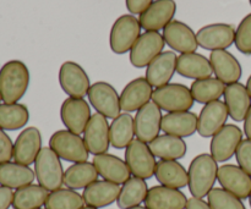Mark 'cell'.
Listing matches in <instances>:
<instances>
[{
	"label": "cell",
	"mask_w": 251,
	"mask_h": 209,
	"mask_svg": "<svg viewBox=\"0 0 251 209\" xmlns=\"http://www.w3.org/2000/svg\"><path fill=\"white\" fill-rule=\"evenodd\" d=\"M29 86V71L26 64L10 60L0 69V95L4 103H17Z\"/></svg>",
	"instance_id": "6da1fadb"
},
{
	"label": "cell",
	"mask_w": 251,
	"mask_h": 209,
	"mask_svg": "<svg viewBox=\"0 0 251 209\" xmlns=\"http://www.w3.org/2000/svg\"><path fill=\"white\" fill-rule=\"evenodd\" d=\"M218 175L217 162L211 154H199L193 159L188 170L189 190L193 197L203 198L211 192Z\"/></svg>",
	"instance_id": "7a4b0ae2"
},
{
	"label": "cell",
	"mask_w": 251,
	"mask_h": 209,
	"mask_svg": "<svg viewBox=\"0 0 251 209\" xmlns=\"http://www.w3.org/2000/svg\"><path fill=\"white\" fill-rule=\"evenodd\" d=\"M64 173L58 154L50 147H43L34 162V174L39 185L49 192L59 190L64 184Z\"/></svg>",
	"instance_id": "3957f363"
},
{
	"label": "cell",
	"mask_w": 251,
	"mask_h": 209,
	"mask_svg": "<svg viewBox=\"0 0 251 209\" xmlns=\"http://www.w3.org/2000/svg\"><path fill=\"white\" fill-rule=\"evenodd\" d=\"M49 147L58 154L59 158L71 163L87 162L90 154L82 137L69 130L54 132L49 139Z\"/></svg>",
	"instance_id": "277c9868"
},
{
	"label": "cell",
	"mask_w": 251,
	"mask_h": 209,
	"mask_svg": "<svg viewBox=\"0 0 251 209\" xmlns=\"http://www.w3.org/2000/svg\"><path fill=\"white\" fill-rule=\"evenodd\" d=\"M152 102L156 103L161 110L178 113L189 112L193 108L195 100L191 94L190 88L181 83H168L153 91Z\"/></svg>",
	"instance_id": "5b68a950"
},
{
	"label": "cell",
	"mask_w": 251,
	"mask_h": 209,
	"mask_svg": "<svg viewBox=\"0 0 251 209\" xmlns=\"http://www.w3.org/2000/svg\"><path fill=\"white\" fill-rule=\"evenodd\" d=\"M141 36V24L134 15H123L113 23L110 29V49L115 54H125L131 50Z\"/></svg>",
	"instance_id": "8992f818"
},
{
	"label": "cell",
	"mask_w": 251,
	"mask_h": 209,
	"mask_svg": "<svg viewBox=\"0 0 251 209\" xmlns=\"http://www.w3.org/2000/svg\"><path fill=\"white\" fill-rule=\"evenodd\" d=\"M125 162L130 173L142 180H149L154 175L157 162L147 143L134 139L125 151Z\"/></svg>",
	"instance_id": "52a82bcc"
},
{
	"label": "cell",
	"mask_w": 251,
	"mask_h": 209,
	"mask_svg": "<svg viewBox=\"0 0 251 209\" xmlns=\"http://www.w3.org/2000/svg\"><path fill=\"white\" fill-rule=\"evenodd\" d=\"M164 44L166 42L159 32L146 31L130 50V63L137 69L146 68L163 51Z\"/></svg>",
	"instance_id": "ba28073f"
},
{
	"label": "cell",
	"mask_w": 251,
	"mask_h": 209,
	"mask_svg": "<svg viewBox=\"0 0 251 209\" xmlns=\"http://www.w3.org/2000/svg\"><path fill=\"white\" fill-rule=\"evenodd\" d=\"M88 100L96 112L109 119L120 115V95L112 85L107 82H96L88 91Z\"/></svg>",
	"instance_id": "9c48e42d"
},
{
	"label": "cell",
	"mask_w": 251,
	"mask_h": 209,
	"mask_svg": "<svg viewBox=\"0 0 251 209\" xmlns=\"http://www.w3.org/2000/svg\"><path fill=\"white\" fill-rule=\"evenodd\" d=\"M60 87L70 98H83L91 88L86 71L74 61H65L59 70Z\"/></svg>",
	"instance_id": "30bf717a"
},
{
	"label": "cell",
	"mask_w": 251,
	"mask_h": 209,
	"mask_svg": "<svg viewBox=\"0 0 251 209\" xmlns=\"http://www.w3.org/2000/svg\"><path fill=\"white\" fill-rule=\"evenodd\" d=\"M243 141V131L237 125H225L211 139V156L217 163L229 161Z\"/></svg>",
	"instance_id": "8fae6325"
},
{
	"label": "cell",
	"mask_w": 251,
	"mask_h": 209,
	"mask_svg": "<svg viewBox=\"0 0 251 209\" xmlns=\"http://www.w3.org/2000/svg\"><path fill=\"white\" fill-rule=\"evenodd\" d=\"M162 117L161 108L154 102H149L137 110L136 116L134 117L135 135L137 139L145 143H151L156 139L162 130Z\"/></svg>",
	"instance_id": "7c38bea8"
},
{
	"label": "cell",
	"mask_w": 251,
	"mask_h": 209,
	"mask_svg": "<svg viewBox=\"0 0 251 209\" xmlns=\"http://www.w3.org/2000/svg\"><path fill=\"white\" fill-rule=\"evenodd\" d=\"M109 124L104 115L96 113L91 116L85 131H83V141L86 148L93 156L107 153L110 146Z\"/></svg>",
	"instance_id": "4fadbf2b"
},
{
	"label": "cell",
	"mask_w": 251,
	"mask_h": 209,
	"mask_svg": "<svg viewBox=\"0 0 251 209\" xmlns=\"http://www.w3.org/2000/svg\"><path fill=\"white\" fill-rule=\"evenodd\" d=\"M91 116V108L83 98H68L61 104V121L74 134H83Z\"/></svg>",
	"instance_id": "5bb4252c"
},
{
	"label": "cell",
	"mask_w": 251,
	"mask_h": 209,
	"mask_svg": "<svg viewBox=\"0 0 251 209\" xmlns=\"http://www.w3.org/2000/svg\"><path fill=\"white\" fill-rule=\"evenodd\" d=\"M196 39L201 48L206 50L227 49L234 43L235 29L232 24L212 23L202 27L196 33Z\"/></svg>",
	"instance_id": "9a60e30c"
},
{
	"label": "cell",
	"mask_w": 251,
	"mask_h": 209,
	"mask_svg": "<svg viewBox=\"0 0 251 209\" xmlns=\"http://www.w3.org/2000/svg\"><path fill=\"white\" fill-rule=\"evenodd\" d=\"M218 183L222 188L237 196L240 200H247L251 195V176L240 166L225 164L218 168Z\"/></svg>",
	"instance_id": "2e32d148"
},
{
	"label": "cell",
	"mask_w": 251,
	"mask_h": 209,
	"mask_svg": "<svg viewBox=\"0 0 251 209\" xmlns=\"http://www.w3.org/2000/svg\"><path fill=\"white\" fill-rule=\"evenodd\" d=\"M163 38L167 46L178 53H196L199 43L196 34L184 22L173 20L163 28Z\"/></svg>",
	"instance_id": "e0dca14e"
},
{
	"label": "cell",
	"mask_w": 251,
	"mask_h": 209,
	"mask_svg": "<svg viewBox=\"0 0 251 209\" xmlns=\"http://www.w3.org/2000/svg\"><path fill=\"white\" fill-rule=\"evenodd\" d=\"M229 113L222 100L205 104L198 116V134L201 137H213L227 122Z\"/></svg>",
	"instance_id": "ac0fdd59"
},
{
	"label": "cell",
	"mask_w": 251,
	"mask_h": 209,
	"mask_svg": "<svg viewBox=\"0 0 251 209\" xmlns=\"http://www.w3.org/2000/svg\"><path fill=\"white\" fill-rule=\"evenodd\" d=\"M42 147V135L37 127H27L17 136L14 143V158L15 163L29 166L34 164L37 156L39 154Z\"/></svg>",
	"instance_id": "d6986e66"
},
{
	"label": "cell",
	"mask_w": 251,
	"mask_h": 209,
	"mask_svg": "<svg viewBox=\"0 0 251 209\" xmlns=\"http://www.w3.org/2000/svg\"><path fill=\"white\" fill-rule=\"evenodd\" d=\"M176 12V4L174 0H154L141 15L140 24L145 31L163 29L168 23L173 21Z\"/></svg>",
	"instance_id": "ffe728a7"
},
{
	"label": "cell",
	"mask_w": 251,
	"mask_h": 209,
	"mask_svg": "<svg viewBox=\"0 0 251 209\" xmlns=\"http://www.w3.org/2000/svg\"><path fill=\"white\" fill-rule=\"evenodd\" d=\"M153 87L146 77H137L127 83L120 94V107L125 113L137 112L151 102Z\"/></svg>",
	"instance_id": "44dd1931"
},
{
	"label": "cell",
	"mask_w": 251,
	"mask_h": 209,
	"mask_svg": "<svg viewBox=\"0 0 251 209\" xmlns=\"http://www.w3.org/2000/svg\"><path fill=\"white\" fill-rule=\"evenodd\" d=\"M210 63L216 77L225 85L237 83L242 77V65L238 59L226 49L211 51Z\"/></svg>",
	"instance_id": "7402d4cb"
},
{
	"label": "cell",
	"mask_w": 251,
	"mask_h": 209,
	"mask_svg": "<svg viewBox=\"0 0 251 209\" xmlns=\"http://www.w3.org/2000/svg\"><path fill=\"white\" fill-rule=\"evenodd\" d=\"M92 163L98 175L109 183L124 185L131 176L126 162L122 161L119 157H115L113 154H98V156H95Z\"/></svg>",
	"instance_id": "603a6c76"
},
{
	"label": "cell",
	"mask_w": 251,
	"mask_h": 209,
	"mask_svg": "<svg viewBox=\"0 0 251 209\" xmlns=\"http://www.w3.org/2000/svg\"><path fill=\"white\" fill-rule=\"evenodd\" d=\"M178 56L174 51H162L146 69V80L152 87H163L171 82L176 71Z\"/></svg>",
	"instance_id": "cb8c5ba5"
},
{
	"label": "cell",
	"mask_w": 251,
	"mask_h": 209,
	"mask_svg": "<svg viewBox=\"0 0 251 209\" xmlns=\"http://www.w3.org/2000/svg\"><path fill=\"white\" fill-rule=\"evenodd\" d=\"M144 203L149 209H185L188 198L176 188L161 185L150 188Z\"/></svg>",
	"instance_id": "d4e9b609"
},
{
	"label": "cell",
	"mask_w": 251,
	"mask_h": 209,
	"mask_svg": "<svg viewBox=\"0 0 251 209\" xmlns=\"http://www.w3.org/2000/svg\"><path fill=\"white\" fill-rule=\"evenodd\" d=\"M223 95L229 116L237 122L244 121L251 107V97L247 86L240 82L226 86Z\"/></svg>",
	"instance_id": "484cf974"
},
{
	"label": "cell",
	"mask_w": 251,
	"mask_h": 209,
	"mask_svg": "<svg viewBox=\"0 0 251 209\" xmlns=\"http://www.w3.org/2000/svg\"><path fill=\"white\" fill-rule=\"evenodd\" d=\"M120 186L109 181H95L83 190L82 197L87 206L93 208H103L118 201L120 195Z\"/></svg>",
	"instance_id": "4316f807"
},
{
	"label": "cell",
	"mask_w": 251,
	"mask_h": 209,
	"mask_svg": "<svg viewBox=\"0 0 251 209\" xmlns=\"http://www.w3.org/2000/svg\"><path fill=\"white\" fill-rule=\"evenodd\" d=\"M176 72L185 78L202 80L211 77L213 73L210 59L199 53H185L178 56Z\"/></svg>",
	"instance_id": "83f0119b"
},
{
	"label": "cell",
	"mask_w": 251,
	"mask_h": 209,
	"mask_svg": "<svg viewBox=\"0 0 251 209\" xmlns=\"http://www.w3.org/2000/svg\"><path fill=\"white\" fill-rule=\"evenodd\" d=\"M164 134L176 137H190L198 131V116L191 112L168 113L162 117Z\"/></svg>",
	"instance_id": "f1b7e54d"
},
{
	"label": "cell",
	"mask_w": 251,
	"mask_h": 209,
	"mask_svg": "<svg viewBox=\"0 0 251 209\" xmlns=\"http://www.w3.org/2000/svg\"><path fill=\"white\" fill-rule=\"evenodd\" d=\"M154 176L162 186L176 190L185 187L189 183L188 171L176 161L157 162Z\"/></svg>",
	"instance_id": "f546056e"
},
{
	"label": "cell",
	"mask_w": 251,
	"mask_h": 209,
	"mask_svg": "<svg viewBox=\"0 0 251 209\" xmlns=\"http://www.w3.org/2000/svg\"><path fill=\"white\" fill-rule=\"evenodd\" d=\"M34 179L36 174L29 166L15 162L0 164V186L19 190L25 186L32 185Z\"/></svg>",
	"instance_id": "4dcf8cb0"
},
{
	"label": "cell",
	"mask_w": 251,
	"mask_h": 209,
	"mask_svg": "<svg viewBox=\"0 0 251 209\" xmlns=\"http://www.w3.org/2000/svg\"><path fill=\"white\" fill-rule=\"evenodd\" d=\"M150 149L161 161H178L185 157L188 146L180 137L164 134L150 143Z\"/></svg>",
	"instance_id": "1f68e13d"
},
{
	"label": "cell",
	"mask_w": 251,
	"mask_h": 209,
	"mask_svg": "<svg viewBox=\"0 0 251 209\" xmlns=\"http://www.w3.org/2000/svg\"><path fill=\"white\" fill-rule=\"evenodd\" d=\"M97 179L98 173L93 163H75L64 173V185L70 190H85L87 186L97 181Z\"/></svg>",
	"instance_id": "d6a6232c"
},
{
	"label": "cell",
	"mask_w": 251,
	"mask_h": 209,
	"mask_svg": "<svg viewBox=\"0 0 251 209\" xmlns=\"http://www.w3.org/2000/svg\"><path fill=\"white\" fill-rule=\"evenodd\" d=\"M110 144L117 149L126 148L135 136L134 117L129 113L120 114L119 116L113 119L109 129Z\"/></svg>",
	"instance_id": "836d02e7"
},
{
	"label": "cell",
	"mask_w": 251,
	"mask_h": 209,
	"mask_svg": "<svg viewBox=\"0 0 251 209\" xmlns=\"http://www.w3.org/2000/svg\"><path fill=\"white\" fill-rule=\"evenodd\" d=\"M147 193H149V187H147L146 181L136 176L130 178L120 190V195L117 201L118 207L120 209L137 207L142 202H145Z\"/></svg>",
	"instance_id": "e575fe53"
},
{
	"label": "cell",
	"mask_w": 251,
	"mask_h": 209,
	"mask_svg": "<svg viewBox=\"0 0 251 209\" xmlns=\"http://www.w3.org/2000/svg\"><path fill=\"white\" fill-rule=\"evenodd\" d=\"M29 112L26 105L20 103L0 104V127L4 131H16L27 125Z\"/></svg>",
	"instance_id": "d590c367"
},
{
	"label": "cell",
	"mask_w": 251,
	"mask_h": 209,
	"mask_svg": "<svg viewBox=\"0 0 251 209\" xmlns=\"http://www.w3.org/2000/svg\"><path fill=\"white\" fill-rule=\"evenodd\" d=\"M190 91L195 102L208 104L215 100H220V98L225 94L226 85L217 77H208L194 81Z\"/></svg>",
	"instance_id": "8d00e7d4"
},
{
	"label": "cell",
	"mask_w": 251,
	"mask_h": 209,
	"mask_svg": "<svg viewBox=\"0 0 251 209\" xmlns=\"http://www.w3.org/2000/svg\"><path fill=\"white\" fill-rule=\"evenodd\" d=\"M49 191L41 185H28L14 192L12 207L14 209H41L46 205Z\"/></svg>",
	"instance_id": "74e56055"
},
{
	"label": "cell",
	"mask_w": 251,
	"mask_h": 209,
	"mask_svg": "<svg viewBox=\"0 0 251 209\" xmlns=\"http://www.w3.org/2000/svg\"><path fill=\"white\" fill-rule=\"evenodd\" d=\"M46 209H82L85 201L81 195L70 188H59L49 193Z\"/></svg>",
	"instance_id": "f35d334b"
},
{
	"label": "cell",
	"mask_w": 251,
	"mask_h": 209,
	"mask_svg": "<svg viewBox=\"0 0 251 209\" xmlns=\"http://www.w3.org/2000/svg\"><path fill=\"white\" fill-rule=\"evenodd\" d=\"M207 198L211 209H247L240 198L225 188H212Z\"/></svg>",
	"instance_id": "ab89813d"
},
{
	"label": "cell",
	"mask_w": 251,
	"mask_h": 209,
	"mask_svg": "<svg viewBox=\"0 0 251 209\" xmlns=\"http://www.w3.org/2000/svg\"><path fill=\"white\" fill-rule=\"evenodd\" d=\"M234 43L240 53L251 55V14L247 15L235 29Z\"/></svg>",
	"instance_id": "60d3db41"
},
{
	"label": "cell",
	"mask_w": 251,
	"mask_h": 209,
	"mask_svg": "<svg viewBox=\"0 0 251 209\" xmlns=\"http://www.w3.org/2000/svg\"><path fill=\"white\" fill-rule=\"evenodd\" d=\"M235 158L240 168L251 176V139H247L240 142L235 152Z\"/></svg>",
	"instance_id": "b9f144b4"
},
{
	"label": "cell",
	"mask_w": 251,
	"mask_h": 209,
	"mask_svg": "<svg viewBox=\"0 0 251 209\" xmlns=\"http://www.w3.org/2000/svg\"><path fill=\"white\" fill-rule=\"evenodd\" d=\"M12 154H14V143L6 132L0 127V164L11 161Z\"/></svg>",
	"instance_id": "7bdbcfd3"
},
{
	"label": "cell",
	"mask_w": 251,
	"mask_h": 209,
	"mask_svg": "<svg viewBox=\"0 0 251 209\" xmlns=\"http://www.w3.org/2000/svg\"><path fill=\"white\" fill-rule=\"evenodd\" d=\"M154 0H125L126 9L131 15H141Z\"/></svg>",
	"instance_id": "ee69618b"
},
{
	"label": "cell",
	"mask_w": 251,
	"mask_h": 209,
	"mask_svg": "<svg viewBox=\"0 0 251 209\" xmlns=\"http://www.w3.org/2000/svg\"><path fill=\"white\" fill-rule=\"evenodd\" d=\"M12 200H14V192L11 188L0 186V209H9L12 206Z\"/></svg>",
	"instance_id": "f6af8a7d"
},
{
	"label": "cell",
	"mask_w": 251,
	"mask_h": 209,
	"mask_svg": "<svg viewBox=\"0 0 251 209\" xmlns=\"http://www.w3.org/2000/svg\"><path fill=\"white\" fill-rule=\"evenodd\" d=\"M185 209H211V207L202 198L191 197L190 200H188V205H186Z\"/></svg>",
	"instance_id": "bcb514c9"
},
{
	"label": "cell",
	"mask_w": 251,
	"mask_h": 209,
	"mask_svg": "<svg viewBox=\"0 0 251 209\" xmlns=\"http://www.w3.org/2000/svg\"><path fill=\"white\" fill-rule=\"evenodd\" d=\"M244 134L248 139H251V107L244 120Z\"/></svg>",
	"instance_id": "7dc6e473"
},
{
	"label": "cell",
	"mask_w": 251,
	"mask_h": 209,
	"mask_svg": "<svg viewBox=\"0 0 251 209\" xmlns=\"http://www.w3.org/2000/svg\"><path fill=\"white\" fill-rule=\"evenodd\" d=\"M247 88H248V92H249V94H250V97H251V75H250V77L248 78Z\"/></svg>",
	"instance_id": "c3c4849f"
},
{
	"label": "cell",
	"mask_w": 251,
	"mask_h": 209,
	"mask_svg": "<svg viewBox=\"0 0 251 209\" xmlns=\"http://www.w3.org/2000/svg\"><path fill=\"white\" fill-rule=\"evenodd\" d=\"M131 209H149V208L141 207V206H137V207H134V208H131Z\"/></svg>",
	"instance_id": "681fc988"
},
{
	"label": "cell",
	"mask_w": 251,
	"mask_h": 209,
	"mask_svg": "<svg viewBox=\"0 0 251 209\" xmlns=\"http://www.w3.org/2000/svg\"><path fill=\"white\" fill-rule=\"evenodd\" d=\"M82 209H97V208H93V207H90V206H87V207H83Z\"/></svg>",
	"instance_id": "f907efd6"
},
{
	"label": "cell",
	"mask_w": 251,
	"mask_h": 209,
	"mask_svg": "<svg viewBox=\"0 0 251 209\" xmlns=\"http://www.w3.org/2000/svg\"><path fill=\"white\" fill-rule=\"evenodd\" d=\"M249 202H250V207H251V195H250V197H249Z\"/></svg>",
	"instance_id": "816d5d0a"
},
{
	"label": "cell",
	"mask_w": 251,
	"mask_h": 209,
	"mask_svg": "<svg viewBox=\"0 0 251 209\" xmlns=\"http://www.w3.org/2000/svg\"><path fill=\"white\" fill-rule=\"evenodd\" d=\"M1 100H2V99H1V95H0V102H1Z\"/></svg>",
	"instance_id": "f5cc1de1"
},
{
	"label": "cell",
	"mask_w": 251,
	"mask_h": 209,
	"mask_svg": "<svg viewBox=\"0 0 251 209\" xmlns=\"http://www.w3.org/2000/svg\"><path fill=\"white\" fill-rule=\"evenodd\" d=\"M249 1H250V5H251V0H249Z\"/></svg>",
	"instance_id": "db71d44e"
}]
</instances>
